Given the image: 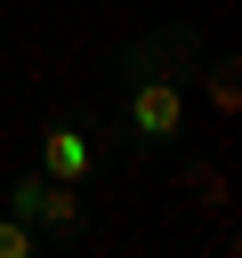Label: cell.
Returning a JSON list of instances; mask_svg holds the SVG:
<instances>
[{
  "instance_id": "cell-2",
  "label": "cell",
  "mask_w": 242,
  "mask_h": 258,
  "mask_svg": "<svg viewBox=\"0 0 242 258\" xmlns=\"http://www.w3.org/2000/svg\"><path fill=\"white\" fill-rule=\"evenodd\" d=\"M0 210H16V218L48 242V250L89 242V226H97L89 194H81V185H65V177H48V169H16V177L0 185Z\"/></svg>"
},
{
  "instance_id": "cell-1",
  "label": "cell",
  "mask_w": 242,
  "mask_h": 258,
  "mask_svg": "<svg viewBox=\"0 0 242 258\" xmlns=\"http://www.w3.org/2000/svg\"><path fill=\"white\" fill-rule=\"evenodd\" d=\"M194 64H202V32L186 16L153 24V32H129V40L105 48L121 161H153V153H169V145L194 137Z\"/></svg>"
},
{
  "instance_id": "cell-5",
  "label": "cell",
  "mask_w": 242,
  "mask_h": 258,
  "mask_svg": "<svg viewBox=\"0 0 242 258\" xmlns=\"http://www.w3.org/2000/svg\"><path fill=\"white\" fill-rule=\"evenodd\" d=\"M40 250H48V242H40L16 210H0V258H40Z\"/></svg>"
},
{
  "instance_id": "cell-4",
  "label": "cell",
  "mask_w": 242,
  "mask_h": 258,
  "mask_svg": "<svg viewBox=\"0 0 242 258\" xmlns=\"http://www.w3.org/2000/svg\"><path fill=\"white\" fill-rule=\"evenodd\" d=\"M202 89H210V113H218V121H234V105H242V81H234V56H210V64H202Z\"/></svg>"
},
{
  "instance_id": "cell-3",
  "label": "cell",
  "mask_w": 242,
  "mask_h": 258,
  "mask_svg": "<svg viewBox=\"0 0 242 258\" xmlns=\"http://www.w3.org/2000/svg\"><path fill=\"white\" fill-rule=\"evenodd\" d=\"M32 145H40V161H32V169H48V177H65V185H89V177H97V161H105L97 121H89V113H73V105H65V113H48Z\"/></svg>"
}]
</instances>
